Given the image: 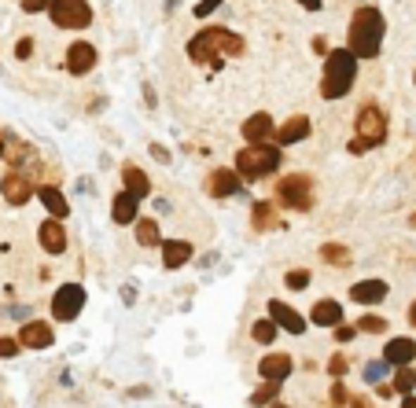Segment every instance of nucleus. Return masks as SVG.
<instances>
[{
	"mask_svg": "<svg viewBox=\"0 0 416 408\" xmlns=\"http://www.w3.org/2000/svg\"><path fill=\"white\" fill-rule=\"evenodd\" d=\"M184 52H188L191 63H199V67H206V63H210V67H221L225 59L244 52V41L225 26H210V30H199V34L188 41Z\"/></svg>",
	"mask_w": 416,
	"mask_h": 408,
	"instance_id": "nucleus-1",
	"label": "nucleus"
},
{
	"mask_svg": "<svg viewBox=\"0 0 416 408\" xmlns=\"http://www.w3.org/2000/svg\"><path fill=\"white\" fill-rule=\"evenodd\" d=\"M383 34H387V23H383L379 8H358L354 19H350L346 30V48L358 59H376L383 48Z\"/></svg>",
	"mask_w": 416,
	"mask_h": 408,
	"instance_id": "nucleus-2",
	"label": "nucleus"
},
{
	"mask_svg": "<svg viewBox=\"0 0 416 408\" xmlns=\"http://www.w3.org/2000/svg\"><path fill=\"white\" fill-rule=\"evenodd\" d=\"M354 77H358V56L350 48H332L321 74V96L324 100H343L354 89Z\"/></svg>",
	"mask_w": 416,
	"mask_h": 408,
	"instance_id": "nucleus-3",
	"label": "nucleus"
},
{
	"mask_svg": "<svg viewBox=\"0 0 416 408\" xmlns=\"http://www.w3.org/2000/svg\"><path fill=\"white\" fill-rule=\"evenodd\" d=\"M280 148H273V144H251V148L236 151V173L247 177V181H262V177H269L277 166H280Z\"/></svg>",
	"mask_w": 416,
	"mask_h": 408,
	"instance_id": "nucleus-4",
	"label": "nucleus"
},
{
	"mask_svg": "<svg viewBox=\"0 0 416 408\" xmlns=\"http://www.w3.org/2000/svg\"><path fill=\"white\" fill-rule=\"evenodd\" d=\"M277 203L287 210H313V177L310 173H291V177H280L277 184Z\"/></svg>",
	"mask_w": 416,
	"mask_h": 408,
	"instance_id": "nucleus-5",
	"label": "nucleus"
},
{
	"mask_svg": "<svg viewBox=\"0 0 416 408\" xmlns=\"http://www.w3.org/2000/svg\"><path fill=\"white\" fill-rule=\"evenodd\" d=\"M354 136L365 144V148H379L383 140H387V114H383L376 103H365L354 118Z\"/></svg>",
	"mask_w": 416,
	"mask_h": 408,
	"instance_id": "nucleus-6",
	"label": "nucleus"
},
{
	"mask_svg": "<svg viewBox=\"0 0 416 408\" xmlns=\"http://www.w3.org/2000/svg\"><path fill=\"white\" fill-rule=\"evenodd\" d=\"M48 15L59 30H85L92 23V8L89 0H52L48 4Z\"/></svg>",
	"mask_w": 416,
	"mask_h": 408,
	"instance_id": "nucleus-7",
	"label": "nucleus"
},
{
	"mask_svg": "<svg viewBox=\"0 0 416 408\" xmlns=\"http://www.w3.org/2000/svg\"><path fill=\"white\" fill-rule=\"evenodd\" d=\"M82 305H85V287L82 283H63L56 291V298H52V317L67 324V320H74L82 313Z\"/></svg>",
	"mask_w": 416,
	"mask_h": 408,
	"instance_id": "nucleus-8",
	"label": "nucleus"
},
{
	"mask_svg": "<svg viewBox=\"0 0 416 408\" xmlns=\"http://www.w3.org/2000/svg\"><path fill=\"white\" fill-rule=\"evenodd\" d=\"M0 195H4L11 206H26L34 199V181H30L23 170H11L8 177H0Z\"/></svg>",
	"mask_w": 416,
	"mask_h": 408,
	"instance_id": "nucleus-9",
	"label": "nucleus"
},
{
	"mask_svg": "<svg viewBox=\"0 0 416 408\" xmlns=\"http://www.w3.org/2000/svg\"><path fill=\"white\" fill-rule=\"evenodd\" d=\"M269 320L280 324V328H284V331H291V335H302V331L310 328L306 317H302L298 309H291L287 302H269Z\"/></svg>",
	"mask_w": 416,
	"mask_h": 408,
	"instance_id": "nucleus-10",
	"label": "nucleus"
},
{
	"mask_svg": "<svg viewBox=\"0 0 416 408\" xmlns=\"http://www.w3.org/2000/svg\"><path fill=\"white\" fill-rule=\"evenodd\" d=\"M96 67V48L89 44V41H74L70 48H67V70L74 74V77H82V74H89Z\"/></svg>",
	"mask_w": 416,
	"mask_h": 408,
	"instance_id": "nucleus-11",
	"label": "nucleus"
},
{
	"mask_svg": "<svg viewBox=\"0 0 416 408\" xmlns=\"http://www.w3.org/2000/svg\"><path fill=\"white\" fill-rule=\"evenodd\" d=\"M52 342H56V331L48 328V324H41V320L23 324V331H19V346H26V350H48Z\"/></svg>",
	"mask_w": 416,
	"mask_h": 408,
	"instance_id": "nucleus-12",
	"label": "nucleus"
},
{
	"mask_svg": "<svg viewBox=\"0 0 416 408\" xmlns=\"http://www.w3.org/2000/svg\"><path fill=\"white\" fill-rule=\"evenodd\" d=\"M291 368H295V361L287 353H265L258 361V375L262 379H273V383H284L291 375Z\"/></svg>",
	"mask_w": 416,
	"mask_h": 408,
	"instance_id": "nucleus-13",
	"label": "nucleus"
},
{
	"mask_svg": "<svg viewBox=\"0 0 416 408\" xmlns=\"http://www.w3.org/2000/svg\"><path fill=\"white\" fill-rule=\"evenodd\" d=\"M37 236H41V247L48 254H63L67 250V228H63L59 217H48L41 228H37Z\"/></svg>",
	"mask_w": 416,
	"mask_h": 408,
	"instance_id": "nucleus-14",
	"label": "nucleus"
},
{
	"mask_svg": "<svg viewBox=\"0 0 416 408\" xmlns=\"http://www.w3.org/2000/svg\"><path fill=\"white\" fill-rule=\"evenodd\" d=\"M206 191H210L214 199H229V195L239 191V173L236 170H214L210 181H206Z\"/></svg>",
	"mask_w": 416,
	"mask_h": 408,
	"instance_id": "nucleus-15",
	"label": "nucleus"
},
{
	"mask_svg": "<svg viewBox=\"0 0 416 408\" xmlns=\"http://www.w3.org/2000/svg\"><path fill=\"white\" fill-rule=\"evenodd\" d=\"M273 133H277V129H273V118H269L265 110L251 114V118L244 122V140H247V144H265Z\"/></svg>",
	"mask_w": 416,
	"mask_h": 408,
	"instance_id": "nucleus-16",
	"label": "nucleus"
},
{
	"mask_svg": "<svg viewBox=\"0 0 416 408\" xmlns=\"http://www.w3.org/2000/svg\"><path fill=\"white\" fill-rule=\"evenodd\" d=\"M350 298H354L358 305H376V302L387 298V283L383 280H361V283L350 287Z\"/></svg>",
	"mask_w": 416,
	"mask_h": 408,
	"instance_id": "nucleus-17",
	"label": "nucleus"
},
{
	"mask_svg": "<svg viewBox=\"0 0 416 408\" xmlns=\"http://www.w3.org/2000/svg\"><path fill=\"white\" fill-rule=\"evenodd\" d=\"M383 361L387 364H412L416 361V342L412 338H391L387 342V350H383Z\"/></svg>",
	"mask_w": 416,
	"mask_h": 408,
	"instance_id": "nucleus-18",
	"label": "nucleus"
},
{
	"mask_svg": "<svg viewBox=\"0 0 416 408\" xmlns=\"http://www.w3.org/2000/svg\"><path fill=\"white\" fill-rule=\"evenodd\" d=\"M273 136H277V144H298V140H306L310 136V118H306V114H295V118H287Z\"/></svg>",
	"mask_w": 416,
	"mask_h": 408,
	"instance_id": "nucleus-19",
	"label": "nucleus"
},
{
	"mask_svg": "<svg viewBox=\"0 0 416 408\" xmlns=\"http://www.w3.org/2000/svg\"><path fill=\"white\" fill-rule=\"evenodd\" d=\"M122 184H125V191L133 195V199H144V195H151V181H148V173H144L140 166H122Z\"/></svg>",
	"mask_w": 416,
	"mask_h": 408,
	"instance_id": "nucleus-20",
	"label": "nucleus"
},
{
	"mask_svg": "<svg viewBox=\"0 0 416 408\" xmlns=\"http://www.w3.org/2000/svg\"><path fill=\"white\" fill-rule=\"evenodd\" d=\"M188 261H191V243H184V239H166L163 243V265L166 269H181Z\"/></svg>",
	"mask_w": 416,
	"mask_h": 408,
	"instance_id": "nucleus-21",
	"label": "nucleus"
},
{
	"mask_svg": "<svg viewBox=\"0 0 416 408\" xmlns=\"http://www.w3.org/2000/svg\"><path fill=\"white\" fill-rule=\"evenodd\" d=\"M37 199L44 203V210H48V214H52V217H67L70 214V206H67V199H63V191L56 188V184H41L37 188Z\"/></svg>",
	"mask_w": 416,
	"mask_h": 408,
	"instance_id": "nucleus-22",
	"label": "nucleus"
},
{
	"mask_svg": "<svg viewBox=\"0 0 416 408\" xmlns=\"http://www.w3.org/2000/svg\"><path fill=\"white\" fill-rule=\"evenodd\" d=\"M137 203L130 191H118L115 195V203H111V217H115V224H133L137 221Z\"/></svg>",
	"mask_w": 416,
	"mask_h": 408,
	"instance_id": "nucleus-23",
	"label": "nucleus"
},
{
	"mask_svg": "<svg viewBox=\"0 0 416 408\" xmlns=\"http://www.w3.org/2000/svg\"><path fill=\"white\" fill-rule=\"evenodd\" d=\"M313 324H321V328H335V324H343V305L339 302H317L313 305V313H310Z\"/></svg>",
	"mask_w": 416,
	"mask_h": 408,
	"instance_id": "nucleus-24",
	"label": "nucleus"
},
{
	"mask_svg": "<svg viewBox=\"0 0 416 408\" xmlns=\"http://www.w3.org/2000/svg\"><path fill=\"white\" fill-rule=\"evenodd\" d=\"M251 224L265 232V228H277V203H254V214H251Z\"/></svg>",
	"mask_w": 416,
	"mask_h": 408,
	"instance_id": "nucleus-25",
	"label": "nucleus"
},
{
	"mask_svg": "<svg viewBox=\"0 0 416 408\" xmlns=\"http://www.w3.org/2000/svg\"><path fill=\"white\" fill-rule=\"evenodd\" d=\"M321 257L328 261V265H335V269H346V265H350V250L339 247V243H324V247H321Z\"/></svg>",
	"mask_w": 416,
	"mask_h": 408,
	"instance_id": "nucleus-26",
	"label": "nucleus"
},
{
	"mask_svg": "<svg viewBox=\"0 0 416 408\" xmlns=\"http://www.w3.org/2000/svg\"><path fill=\"white\" fill-rule=\"evenodd\" d=\"M137 243H140V247H155V243H158V224L151 217L137 221Z\"/></svg>",
	"mask_w": 416,
	"mask_h": 408,
	"instance_id": "nucleus-27",
	"label": "nucleus"
},
{
	"mask_svg": "<svg viewBox=\"0 0 416 408\" xmlns=\"http://www.w3.org/2000/svg\"><path fill=\"white\" fill-rule=\"evenodd\" d=\"M277 394H280V383H273V379H265V386H258L251 394V404H258V408H265L269 401H277Z\"/></svg>",
	"mask_w": 416,
	"mask_h": 408,
	"instance_id": "nucleus-28",
	"label": "nucleus"
},
{
	"mask_svg": "<svg viewBox=\"0 0 416 408\" xmlns=\"http://www.w3.org/2000/svg\"><path fill=\"white\" fill-rule=\"evenodd\" d=\"M251 338L254 342H262V346H273V338H277V324L273 320H258L251 328Z\"/></svg>",
	"mask_w": 416,
	"mask_h": 408,
	"instance_id": "nucleus-29",
	"label": "nucleus"
},
{
	"mask_svg": "<svg viewBox=\"0 0 416 408\" xmlns=\"http://www.w3.org/2000/svg\"><path fill=\"white\" fill-rule=\"evenodd\" d=\"M394 390H398V394H412V390H416V371H412L409 364L398 368V375H394Z\"/></svg>",
	"mask_w": 416,
	"mask_h": 408,
	"instance_id": "nucleus-30",
	"label": "nucleus"
},
{
	"mask_svg": "<svg viewBox=\"0 0 416 408\" xmlns=\"http://www.w3.org/2000/svg\"><path fill=\"white\" fill-rule=\"evenodd\" d=\"M4 158L15 162V166H19V162H34V148H30V144H11V148H4Z\"/></svg>",
	"mask_w": 416,
	"mask_h": 408,
	"instance_id": "nucleus-31",
	"label": "nucleus"
},
{
	"mask_svg": "<svg viewBox=\"0 0 416 408\" xmlns=\"http://www.w3.org/2000/svg\"><path fill=\"white\" fill-rule=\"evenodd\" d=\"M358 331L383 335V331H387V320H383V317H376V313H369V317H361V320H358Z\"/></svg>",
	"mask_w": 416,
	"mask_h": 408,
	"instance_id": "nucleus-32",
	"label": "nucleus"
},
{
	"mask_svg": "<svg viewBox=\"0 0 416 408\" xmlns=\"http://www.w3.org/2000/svg\"><path fill=\"white\" fill-rule=\"evenodd\" d=\"M284 283L291 287V291H302V287L310 283V272H306V269H291V272L284 276Z\"/></svg>",
	"mask_w": 416,
	"mask_h": 408,
	"instance_id": "nucleus-33",
	"label": "nucleus"
},
{
	"mask_svg": "<svg viewBox=\"0 0 416 408\" xmlns=\"http://www.w3.org/2000/svg\"><path fill=\"white\" fill-rule=\"evenodd\" d=\"M383 371H387V361H376V364H369V368H365V379H369V383H376V379H383Z\"/></svg>",
	"mask_w": 416,
	"mask_h": 408,
	"instance_id": "nucleus-34",
	"label": "nucleus"
},
{
	"mask_svg": "<svg viewBox=\"0 0 416 408\" xmlns=\"http://www.w3.org/2000/svg\"><path fill=\"white\" fill-rule=\"evenodd\" d=\"M221 4H225V0H203V4H196V19H206V15L214 8H221Z\"/></svg>",
	"mask_w": 416,
	"mask_h": 408,
	"instance_id": "nucleus-35",
	"label": "nucleus"
},
{
	"mask_svg": "<svg viewBox=\"0 0 416 408\" xmlns=\"http://www.w3.org/2000/svg\"><path fill=\"white\" fill-rule=\"evenodd\" d=\"M48 4H52V0H23V11L37 15V11H48Z\"/></svg>",
	"mask_w": 416,
	"mask_h": 408,
	"instance_id": "nucleus-36",
	"label": "nucleus"
},
{
	"mask_svg": "<svg viewBox=\"0 0 416 408\" xmlns=\"http://www.w3.org/2000/svg\"><path fill=\"white\" fill-rule=\"evenodd\" d=\"M30 52H34V41L23 37L19 44H15V59H30Z\"/></svg>",
	"mask_w": 416,
	"mask_h": 408,
	"instance_id": "nucleus-37",
	"label": "nucleus"
},
{
	"mask_svg": "<svg viewBox=\"0 0 416 408\" xmlns=\"http://www.w3.org/2000/svg\"><path fill=\"white\" fill-rule=\"evenodd\" d=\"M19 353V342L15 338H0V357H15Z\"/></svg>",
	"mask_w": 416,
	"mask_h": 408,
	"instance_id": "nucleus-38",
	"label": "nucleus"
},
{
	"mask_svg": "<svg viewBox=\"0 0 416 408\" xmlns=\"http://www.w3.org/2000/svg\"><path fill=\"white\" fill-rule=\"evenodd\" d=\"M354 335H358V328H343V324H335V338H339V342H350Z\"/></svg>",
	"mask_w": 416,
	"mask_h": 408,
	"instance_id": "nucleus-39",
	"label": "nucleus"
},
{
	"mask_svg": "<svg viewBox=\"0 0 416 408\" xmlns=\"http://www.w3.org/2000/svg\"><path fill=\"white\" fill-rule=\"evenodd\" d=\"M328 371H332V375H343V371H346V357H332Z\"/></svg>",
	"mask_w": 416,
	"mask_h": 408,
	"instance_id": "nucleus-40",
	"label": "nucleus"
},
{
	"mask_svg": "<svg viewBox=\"0 0 416 408\" xmlns=\"http://www.w3.org/2000/svg\"><path fill=\"white\" fill-rule=\"evenodd\" d=\"M332 401H335V404H343V401H346V390H343V383H335V386H332Z\"/></svg>",
	"mask_w": 416,
	"mask_h": 408,
	"instance_id": "nucleus-41",
	"label": "nucleus"
},
{
	"mask_svg": "<svg viewBox=\"0 0 416 408\" xmlns=\"http://www.w3.org/2000/svg\"><path fill=\"white\" fill-rule=\"evenodd\" d=\"M298 4L306 8V11H321V8H324V0H298Z\"/></svg>",
	"mask_w": 416,
	"mask_h": 408,
	"instance_id": "nucleus-42",
	"label": "nucleus"
},
{
	"mask_svg": "<svg viewBox=\"0 0 416 408\" xmlns=\"http://www.w3.org/2000/svg\"><path fill=\"white\" fill-rule=\"evenodd\" d=\"M313 52H321V56H324V52H328V41H324V37H317V41H313Z\"/></svg>",
	"mask_w": 416,
	"mask_h": 408,
	"instance_id": "nucleus-43",
	"label": "nucleus"
},
{
	"mask_svg": "<svg viewBox=\"0 0 416 408\" xmlns=\"http://www.w3.org/2000/svg\"><path fill=\"white\" fill-rule=\"evenodd\" d=\"M151 151H155V158H158V162H170V155H166L163 148H158V144H151Z\"/></svg>",
	"mask_w": 416,
	"mask_h": 408,
	"instance_id": "nucleus-44",
	"label": "nucleus"
},
{
	"mask_svg": "<svg viewBox=\"0 0 416 408\" xmlns=\"http://www.w3.org/2000/svg\"><path fill=\"white\" fill-rule=\"evenodd\" d=\"M350 408H372V404H369V397H354V401H350Z\"/></svg>",
	"mask_w": 416,
	"mask_h": 408,
	"instance_id": "nucleus-45",
	"label": "nucleus"
},
{
	"mask_svg": "<svg viewBox=\"0 0 416 408\" xmlns=\"http://www.w3.org/2000/svg\"><path fill=\"white\" fill-rule=\"evenodd\" d=\"M402 408H416V397H412V394H405V401H402Z\"/></svg>",
	"mask_w": 416,
	"mask_h": 408,
	"instance_id": "nucleus-46",
	"label": "nucleus"
},
{
	"mask_svg": "<svg viewBox=\"0 0 416 408\" xmlns=\"http://www.w3.org/2000/svg\"><path fill=\"white\" fill-rule=\"evenodd\" d=\"M409 324H412V328H416V302L409 305Z\"/></svg>",
	"mask_w": 416,
	"mask_h": 408,
	"instance_id": "nucleus-47",
	"label": "nucleus"
},
{
	"mask_svg": "<svg viewBox=\"0 0 416 408\" xmlns=\"http://www.w3.org/2000/svg\"><path fill=\"white\" fill-rule=\"evenodd\" d=\"M265 408H287V404H273V401H269V404H265Z\"/></svg>",
	"mask_w": 416,
	"mask_h": 408,
	"instance_id": "nucleus-48",
	"label": "nucleus"
},
{
	"mask_svg": "<svg viewBox=\"0 0 416 408\" xmlns=\"http://www.w3.org/2000/svg\"><path fill=\"white\" fill-rule=\"evenodd\" d=\"M0 158H4V140H0Z\"/></svg>",
	"mask_w": 416,
	"mask_h": 408,
	"instance_id": "nucleus-49",
	"label": "nucleus"
},
{
	"mask_svg": "<svg viewBox=\"0 0 416 408\" xmlns=\"http://www.w3.org/2000/svg\"><path fill=\"white\" fill-rule=\"evenodd\" d=\"M409 224H412V228H416V214H412V217H409Z\"/></svg>",
	"mask_w": 416,
	"mask_h": 408,
	"instance_id": "nucleus-50",
	"label": "nucleus"
}]
</instances>
